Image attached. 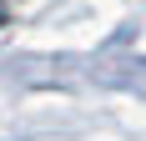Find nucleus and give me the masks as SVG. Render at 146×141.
<instances>
[{
    "label": "nucleus",
    "instance_id": "1",
    "mask_svg": "<svg viewBox=\"0 0 146 141\" xmlns=\"http://www.w3.org/2000/svg\"><path fill=\"white\" fill-rule=\"evenodd\" d=\"M0 15H5V10H0Z\"/></svg>",
    "mask_w": 146,
    "mask_h": 141
}]
</instances>
